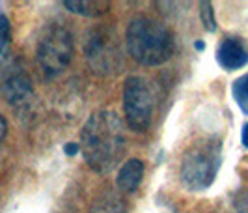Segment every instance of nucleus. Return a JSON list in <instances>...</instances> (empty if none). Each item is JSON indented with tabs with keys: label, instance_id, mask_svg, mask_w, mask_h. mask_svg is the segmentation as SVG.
I'll return each instance as SVG.
<instances>
[{
	"label": "nucleus",
	"instance_id": "obj_1",
	"mask_svg": "<svg viewBox=\"0 0 248 213\" xmlns=\"http://www.w3.org/2000/svg\"><path fill=\"white\" fill-rule=\"evenodd\" d=\"M80 148L93 172L105 174L112 170L125 151V129L120 116L112 111L92 114L80 131Z\"/></svg>",
	"mask_w": 248,
	"mask_h": 213
},
{
	"label": "nucleus",
	"instance_id": "obj_19",
	"mask_svg": "<svg viewBox=\"0 0 248 213\" xmlns=\"http://www.w3.org/2000/svg\"><path fill=\"white\" fill-rule=\"evenodd\" d=\"M203 47H205V45H203L202 41H198V43H196V49H203Z\"/></svg>",
	"mask_w": 248,
	"mask_h": 213
},
{
	"label": "nucleus",
	"instance_id": "obj_12",
	"mask_svg": "<svg viewBox=\"0 0 248 213\" xmlns=\"http://www.w3.org/2000/svg\"><path fill=\"white\" fill-rule=\"evenodd\" d=\"M232 96L239 105V109L245 114H248V75L239 77L232 84Z\"/></svg>",
	"mask_w": 248,
	"mask_h": 213
},
{
	"label": "nucleus",
	"instance_id": "obj_5",
	"mask_svg": "<svg viewBox=\"0 0 248 213\" xmlns=\"http://www.w3.org/2000/svg\"><path fill=\"white\" fill-rule=\"evenodd\" d=\"M153 92L144 77L133 75L125 81L124 111L125 120L135 133H144L149 129L153 116Z\"/></svg>",
	"mask_w": 248,
	"mask_h": 213
},
{
	"label": "nucleus",
	"instance_id": "obj_18",
	"mask_svg": "<svg viewBox=\"0 0 248 213\" xmlns=\"http://www.w3.org/2000/svg\"><path fill=\"white\" fill-rule=\"evenodd\" d=\"M241 138H243V146L248 148V124L243 127V135H241Z\"/></svg>",
	"mask_w": 248,
	"mask_h": 213
},
{
	"label": "nucleus",
	"instance_id": "obj_14",
	"mask_svg": "<svg viewBox=\"0 0 248 213\" xmlns=\"http://www.w3.org/2000/svg\"><path fill=\"white\" fill-rule=\"evenodd\" d=\"M200 17H202V23H203V26L209 30V32H213L215 30V15H213V8H211V2H203L202 4V10H200Z\"/></svg>",
	"mask_w": 248,
	"mask_h": 213
},
{
	"label": "nucleus",
	"instance_id": "obj_13",
	"mask_svg": "<svg viewBox=\"0 0 248 213\" xmlns=\"http://www.w3.org/2000/svg\"><path fill=\"white\" fill-rule=\"evenodd\" d=\"M10 45H12V26H10V19L0 13V64L8 58Z\"/></svg>",
	"mask_w": 248,
	"mask_h": 213
},
{
	"label": "nucleus",
	"instance_id": "obj_3",
	"mask_svg": "<svg viewBox=\"0 0 248 213\" xmlns=\"http://www.w3.org/2000/svg\"><path fill=\"white\" fill-rule=\"evenodd\" d=\"M220 168V144L215 140L196 142L181 159L179 178L188 191H203L211 185Z\"/></svg>",
	"mask_w": 248,
	"mask_h": 213
},
{
	"label": "nucleus",
	"instance_id": "obj_2",
	"mask_svg": "<svg viewBox=\"0 0 248 213\" xmlns=\"http://www.w3.org/2000/svg\"><path fill=\"white\" fill-rule=\"evenodd\" d=\"M125 41L131 58L140 66L164 64L174 52L172 32L151 17L133 19L127 26Z\"/></svg>",
	"mask_w": 248,
	"mask_h": 213
},
{
	"label": "nucleus",
	"instance_id": "obj_4",
	"mask_svg": "<svg viewBox=\"0 0 248 213\" xmlns=\"http://www.w3.org/2000/svg\"><path fill=\"white\" fill-rule=\"evenodd\" d=\"M37 64L47 79H54L67 69L73 58L71 32L62 25H50L43 30L36 49Z\"/></svg>",
	"mask_w": 248,
	"mask_h": 213
},
{
	"label": "nucleus",
	"instance_id": "obj_11",
	"mask_svg": "<svg viewBox=\"0 0 248 213\" xmlns=\"http://www.w3.org/2000/svg\"><path fill=\"white\" fill-rule=\"evenodd\" d=\"M90 213H125V204L122 197H118L112 191H107L95 198Z\"/></svg>",
	"mask_w": 248,
	"mask_h": 213
},
{
	"label": "nucleus",
	"instance_id": "obj_15",
	"mask_svg": "<svg viewBox=\"0 0 248 213\" xmlns=\"http://www.w3.org/2000/svg\"><path fill=\"white\" fill-rule=\"evenodd\" d=\"M237 213H248V193H241L235 198Z\"/></svg>",
	"mask_w": 248,
	"mask_h": 213
},
{
	"label": "nucleus",
	"instance_id": "obj_9",
	"mask_svg": "<svg viewBox=\"0 0 248 213\" xmlns=\"http://www.w3.org/2000/svg\"><path fill=\"white\" fill-rule=\"evenodd\" d=\"M142 176H144V163H142L140 159H129V161L120 168L116 183H118V187L122 189V191H125V193H133V191L140 185Z\"/></svg>",
	"mask_w": 248,
	"mask_h": 213
},
{
	"label": "nucleus",
	"instance_id": "obj_8",
	"mask_svg": "<svg viewBox=\"0 0 248 213\" xmlns=\"http://www.w3.org/2000/svg\"><path fill=\"white\" fill-rule=\"evenodd\" d=\"M217 62L226 71L245 67L248 64V45L241 38H224L217 49Z\"/></svg>",
	"mask_w": 248,
	"mask_h": 213
},
{
	"label": "nucleus",
	"instance_id": "obj_7",
	"mask_svg": "<svg viewBox=\"0 0 248 213\" xmlns=\"http://www.w3.org/2000/svg\"><path fill=\"white\" fill-rule=\"evenodd\" d=\"M2 94L15 109H25L34 99L32 81L23 71H12L2 81Z\"/></svg>",
	"mask_w": 248,
	"mask_h": 213
},
{
	"label": "nucleus",
	"instance_id": "obj_10",
	"mask_svg": "<svg viewBox=\"0 0 248 213\" xmlns=\"http://www.w3.org/2000/svg\"><path fill=\"white\" fill-rule=\"evenodd\" d=\"M63 6L69 10V12L77 13V15H82V17H101L110 10V4L105 2V0H65Z\"/></svg>",
	"mask_w": 248,
	"mask_h": 213
},
{
	"label": "nucleus",
	"instance_id": "obj_6",
	"mask_svg": "<svg viewBox=\"0 0 248 213\" xmlns=\"http://www.w3.org/2000/svg\"><path fill=\"white\" fill-rule=\"evenodd\" d=\"M84 54L88 64L97 73H114L122 66V50L116 41V34L107 28L90 30L84 43Z\"/></svg>",
	"mask_w": 248,
	"mask_h": 213
},
{
	"label": "nucleus",
	"instance_id": "obj_16",
	"mask_svg": "<svg viewBox=\"0 0 248 213\" xmlns=\"http://www.w3.org/2000/svg\"><path fill=\"white\" fill-rule=\"evenodd\" d=\"M6 135H8V122H6L4 116L0 114V144H2V140L6 138Z\"/></svg>",
	"mask_w": 248,
	"mask_h": 213
},
{
	"label": "nucleus",
	"instance_id": "obj_17",
	"mask_svg": "<svg viewBox=\"0 0 248 213\" xmlns=\"http://www.w3.org/2000/svg\"><path fill=\"white\" fill-rule=\"evenodd\" d=\"M78 148H80V146H78V144H73V142H71V144H67V146H65V148H63V151H65V153H67V155H75V153H77V151H78Z\"/></svg>",
	"mask_w": 248,
	"mask_h": 213
}]
</instances>
